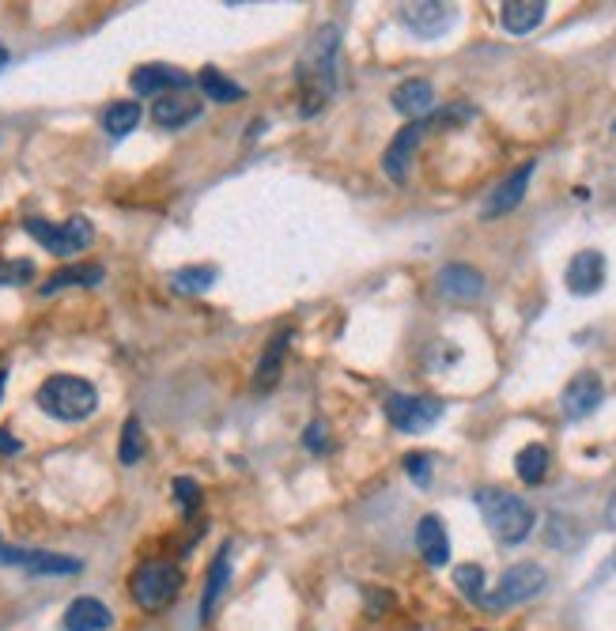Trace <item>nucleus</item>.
<instances>
[{
    "label": "nucleus",
    "mask_w": 616,
    "mask_h": 631,
    "mask_svg": "<svg viewBox=\"0 0 616 631\" xmlns=\"http://www.w3.org/2000/svg\"><path fill=\"white\" fill-rule=\"evenodd\" d=\"M605 284V254L598 250H579L567 265V288L571 295H594Z\"/></svg>",
    "instance_id": "ddd939ff"
},
{
    "label": "nucleus",
    "mask_w": 616,
    "mask_h": 631,
    "mask_svg": "<svg viewBox=\"0 0 616 631\" xmlns=\"http://www.w3.org/2000/svg\"><path fill=\"white\" fill-rule=\"evenodd\" d=\"M424 133H428V121H409V125L394 137V144L386 148V155H382V171H386L390 182L401 186V182L409 178V163H412V155H416V148H420Z\"/></svg>",
    "instance_id": "9d476101"
},
{
    "label": "nucleus",
    "mask_w": 616,
    "mask_h": 631,
    "mask_svg": "<svg viewBox=\"0 0 616 631\" xmlns=\"http://www.w3.org/2000/svg\"><path fill=\"white\" fill-rule=\"evenodd\" d=\"M477 507H480V514H484L488 529L496 533L503 545L526 541V537L533 533V522H537V514H533V507L522 499V495L499 492V488H480Z\"/></svg>",
    "instance_id": "f03ea898"
},
{
    "label": "nucleus",
    "mask_w": 616,
    "mask_h": 631,
    "mask_svg": "<svg viewBox=\"0 0 616 631\" xmlns=\"http://www.w3.org/2000/svg\"><path fill=\"white\" fill-rule=\"evenodd\" d=\"M31 276H35V265H31V261H0V288L27 284Z\"/></svg>",
    "instance_id": "c756f323"
},
{
    "label": "nucleus",
    "mask_w": 616,
    "mask_h": 631,
    "mask_svg": "<svg viewBox=\"0 0 616 631\" xmlns=\"http://www.w3.org/2000/svg\"><path fill=\"white\" fill-rule=\"evenodd\" d=\"M458 19L454 4H439V0H424V4H401V23L412 35L420 38H443Z\"/></svg>",
    "instance_id": "6e6552de"
},
{
    "label": "nucleus",
    "mask_w": 616,
    "mask_h": 631,
    "mask_svg": "<svg viewBox=\"0 0 616 631\" xmlns=\"http://www.w3.org/2000/svg\"><path fill=\"white\" fill-rule=\"evenodd\" d=\"M227 582H231V545H223L216 552V560L208 567V579H205V594H201V624L212 620L216 613V605H220L223 590H227Z\"/></svg>",
    "instance_id": "6ab92c4d"
},
{
    "label": "nucleus",
    "mask_w": 616,
    "mask_h": 631,
    "mask_svg": "<svg viewBox=\"0 0 616 631\" xmlns=\"http://www.w3.org/2000/svg\"><path fill=\"white\" fill-rule=\"evenodd\" d=\"M38 405H42V412L53 416V420L76 424V420H87L91 412L99 409V390H95L87 378L53 375L38 386Z\"/></svg>",
    "instance_id": "7ed1b4c3"
},
{
    "label": "nucleus",
    "mask_w": 616,
    "mask_h": 631,
    "mask_svg": "<svg viewBox=\"0 0 616 631\" xmlns=\"http://www.w3.org/2000/svg\"><path fill=\"white\" fill-rule=\"evenodd\" d=\"M140 125V103H110V110L103 114V129L114 140L129 137Z\"/></svg>",
    "instance_id": "a878e982"
},
{
    "label": "nucleus",
    "mask_w": 616,
    "mask_h": 631,
    "mask_svg": "<svg viewBox=\"0 0 616 631\" xmlns=\"http://www.w3.org/2000/svg\"><path fill=\"white\" fill-rule=\"evenodd\" d=\"M548 446L541 443H530V446H522L518 450V458H514V473H518V480L522 484H541V480L548 477Z\"/></svg>",
    "instance_id": "5701e85b"
},
{
    "label": "nucleus",
    "mask_w": 616,
    "mask_h": 631,
    "mask_svg": "<svg viewBox=\"0 0 616 631\" xmlns=\"http://www.w3.org/2000/svg\"><path fill=\"white\" fill-rule=\"evenodd\" d=\"M405 473L412 477V484H420V488H428L431 484V454H405Z\"/></svg>",
    "instance_id": "2f4dec72"
},
{
    "label": "nucleus",
    "mask_w": 616,
    "mask_h": 631,
    "mask_svg": "<svg viewBox=\"0 0 616 631\" xmlns=\"http://www.w3.org/2000/svg\"><path fill=\"white\" fill-rule=\"evenodd\" d=\"M288 341H291V329H280L273 341H269V348L261 352V359H257V375H254L257 393H269L276 382H280V375H284V356H288Z\"/></svg>",
    "instance_id": "f3484780"
},
{
    "label": "nucleus",
    "mask_w": 616,
    "mask_h": 631,
    "mask_svg": "<svg viewBox=\"0 0 616 631\" xmlns=\"http://www.w3.org/2000/svg\"><path fill=\"white\" fill-rule=\"evenodd\" d=\"M23 446H19V439H12L8 431H0V454H19Z\"/></svg>",
    "instance_id": "72a5a7b5"
},
{
    "label": "nucleus",
    "mask_w": 616,
    "mask_h": 631,
    "mask_svg": "<svg viewBox=\"0 0 616 631\" xmlns=\"http://www.w3.org/2000/svg\"><path fill=\"white\" fill-rule=\"evenodd\" d=\"M601 397H605L601 378L594 375V371H582V375H575L564 386V393H560V409H564L567 420H582V416H590V412L598 409Z\"/></svg>",
    "instance_id": "f8f14e48"
},
{
    "label": "nucleus",
    "mask_w": 616,
    "mask_h": 631,
    "mask_svg": "<svg viewBox=\"0 0 616 631\" xmlns=\"http://www.w3.org/2000/svg\"><path fill=\"white\" fill-rule=\"evenodd\" d=\"M390 103H394L397 114H405L409 121H424L435 110V87L428 80H401L394 87V95H390Z\"/></svg>",
    "instance_id": "4468645a"
},
{
    "label": "nucleus",
    "mask_w": 616,
    "mask_h": 631,
    "mask_svg": "<svg viewBox=\"0 0 616 631\" xmlns=\"http://www.w3.org/2000/svg\"><path fill=\"white\" fill-rule=\"evenodd\" d=\"M337 50H341V31L333 23H326L322 31H314L303 61H299L295 84H299V99H303L307 118L329 103V95L337 87Z\"/></svg>",
    "instance_id": "f257e3e1"
},
{
    "label": "nucleus",
    "mask_w": 616,
    "mask_h": 631,
    "mask_svg": "<svg viewBox=\"0 0 616 631\" xmlns=\"http://www.w3.org/2000/svg\"><path fill=\"white\" fill-rule=\"evenodd\" d=\"M533 171H537V163H522L518 171H511L503 182H499L492 193H488V201H484V208H480V216L484 220H496V216H507V212H514V208L522 205V197H526V189H530V178Z\"/></svg>",
    "instance_id": "1a4fd4ad"
},
{
    "label": "nucleus",
    "mask_w": 616,
    "mask_h": 631,
    "mask_svg": "<svg viewBox=\"0 0 616 631\" xmlns=\"http://www.w3.org/2000/svg\"><path fill=\"white\" fill-rule=\"evenodd\" d=\"M439 291L446 299H458V303H473L484 295V276L473 265H443L439 269Z\"/></svg>",
    "instance_id": "2eb2a0df"
},
{
    "label": "nucleus",
    "mask_w": 616,
    "mask_h": 631,
    "mask_svg": "<svg viewBox=\"0 0 616 631\" xmlns=\"http://www.w3.org/2000/svg\"><path fill=\"white\" fill-rule=\"evenodd\" d=\"M545 582H548V575L541 563H514V567L503 571V579L496 582V590H488V594L480 597V605L492 609V613H499V609H514V605H522V601H530V597L541 594Z\"/></svg>",
    "instance_id": "39448f33"
},
{
    "label": "nucleus",
    "mask_w": 616,
    "mask_h": 631,
    "mask_svg": "<svg viewBox=\"0 0 616 631\" xmlns=\"http://www.w3.org/2000/svg\"><path fill=\"white\" fill-rule=\"evenodd\" d=\"M129 84L137 95H159V91H171V87H189V76L182 69H171V65H140Z\"/></svg>",
    "instance_id": "aec40b11"
},
{
    "label": "nucleus",
    "mask_w": 616,
    "mask_h": 631,
    "mask_svg": "<svg viewBox=\"0 0 616 631\" xmlns=\"http://www.w3.org/2000/svg\"><path fill=\"white\" fill-rule=\"evenodd\" d=\"M216 284V269L212 265H186V269H174L171 273V288L182 291V295H201Z\"/></svg>",
    "instance_id": "393cba45"
},
{
    "label": "nucleus",
    "mask_w": 616,
    "mask_h": 631,
    "mask_svg": "<svg viewBox=\"0 0 616 631\" xmlns=\"http://www.w3.org/2000/svg\"><path fill=\"white\" fill-rule=\"evenodd\" d=\"M605 518H609V526H616V495H613V503H609V511H605Z\"/></svg>",
    "instance_id": "c9c22d12"
},
{
    "label": "nucleus",
    "mask_w": 616,
    "mask_h": 631,
    "mask_svg": "<svg viewBox=\"0 0 616 631\" xmlns=\"http://www.w3.org/2000/svg\"><path fill=\"white\" fill-rule=\"evenodd\" d=\"M110 624H114V616L95 597H76L65 613V631H106Z\"/></svg>",
    "instance_id": "412c9836"
},
{
    "label": "nucleus",
    "mask_w": 616,
    "mask_h": 631,
    "mask_svg": "<svg viewBox=\"0 0 616 631\" xmlns=\"http://www.w3.org/2000/svg\"><path fill=\"white\" fill-rule=\"evenodd\" d=\"M152 114H155V121H159L163 129H178V125H186V121L197 118V114H201V106L186 103V99H159Z\"/></svg>",
    "instance_id": "bb28decb"
},
{
    "label": "nucleus",
    "mask_w": 616,
    "mask_h": 631,
    "mask_svg": "<svg viewBox=\"0 0 616 631\" xmlns=\"http://www.w3.org/2000/svg\"><path fill=\"white\" fill-rule=\"evenodd\" d=\"M303 443H307V450H314V454L329 450V431H326V424H310L307 435H303Z\"/></svg>",
    "instance_id": "473e14b6"
},
{
    "label": "nucleus",
    "mask_w": 616,
    "mask_h": 631,
    "mask_svg": "<svg viewBox=\"0 0 616 631\" xmlns=\"http://www.w3.org/2000/svg\"><path fill=\"white\" fill-rule=\"evenodd\" d=\"M182 571L167 560H148L133 571V597H137L140 609H167L174 597L182 594Z\"/></svg>",
    "instance_id": "20e7f679"
},
{
    "label": "nucleus",
    "mask_w": 616,
    "mask_h": 631,
    "mask_svg": "<svg viewBox=\"0 0 616 631\" xmlns=\"http://www.w3.org/2000/svg\"><path fill=\"white\" fill-rule=\"evenodd\" d=\"M0 563H12L35 575H76L84 563L72 556H57V552H35V548H8L0 545Z\"/></svg>",
    "instance_id": "9b49d317"
},
{
    "label": "nucleus",
    "mask_w": 616,
    "mask_h": 631,
    "mask_svg": "<svg viewBox=\"0 0 616 631\" xmlns=\"http://www.w3.org/2000/svg\"><path fill=\"white\" fill-rule=\"evenodd\" d=\"M197 84H201V91H205L208 103H239L242 95H246V91H242L235 80H227V76H223L220 69H212V65H208V69H201Z\"/></svg>",
    "instance_id": "b1692460"
},
{
    "label": "nucleus",
    "mask_w": 616,
    "mask_h": 631,
    "mask_svg": "<svg viewBox=\"0 0 616 631\" xmlns=\"http://www.w3.org/2000/svg\"><path fill=\"white\" fill-rule=\"evenodd\" d=\"M454 586H458L469 601H480V597H484V567H480V563H458V567H454Z\"/></svg>",
    "instance_id": "c85d7f7f"
},
{
    "label": "nucleus",
    "mask_w": 616,
    "mask_h": 631,
    "mask_svg": "<svg viewBox=\"0 0 616 631\" xmlns=\"http://www.w3.org/2000/svg\"><path fill=\"white\" fill-rule=\"evenodd\" d=\"M174 495H178V507L186 514L197 511V503H201V484L193 477H178L174 480Z\"/></svg>",
    "instance_id": "7c9ffc66"
},
{
    "label": "nucleus",
    "mask_w": 616,
    "mask_h": 631,
    "mask_svg": "<svg viewBox=\"0 0 616 631\" xmlns=\"http://www.w3.org/2000/svg\"><path fill=\"white\" fill-rule=\"evenodd\" d=\"M27 235L38 242V246H46L50 254H80L84 246H91V239H95V231H91V223L84 220V216H72V220L65 223H50V220H38V216H31L27 220Z\"/></svg>",
    "instance_id": "423d86ee"
},
{
    "label": "nucleus",
    "mask_w": 616,
    "mask_h": 631,
    "mask_svg": "<svg viewBox=\"0 0 616 631\" xmlns=\"http://www.w3.org/2000/svg\"><path fill=\"white\" fill-rule=\"evenodd\" d=\"M613 571H616V552H613V560H609V563H605V567H601V571H598V579H609Z\"/></svg>",
    "instance_id": "f704fd0d"
},
{
    "label": "nucleus",
    "mask_w": 616,
    "mask_h": 631,
    "mask_svg": "<svg viewBox=\"0 0 616 631\" xmlns=\"http://www.w3.org/2000/svg\"><path fill=\"white\" fill-rule=\"evenodd\" d=\"M0 393H4V371H0Z\"/></svg>",
    "instance_id": "4c0bfd02"
},
{
    "label": "nucleus",
    "mask_w": 616,
    "mask_h": 631,
    "mask_svg": "<svg viewBox=\"0 0 616 631\" xmlns=\"http://www.w3.org/2000/svg\"><path fill=\"white\" fill-rule=\"evenodd\" d=\"M121 465H137L144 458V427H140L137 416H129L125 427H121V446H118Z\"/></svg>",
    "instance_id": "cd10ccee"
},
{
    "label": "nucleus",
    "mask_w": 616,
    "mask_h": 631,
    "mask_svg": "<svg viewBox=\"0 0 616 631\" xmlns=\"http://www.w3.org/2000/svg\"><path fill=\"white\" fill-rule=\"evenodd\" d=\"M103 265H65V269H57V273L42 284V295H53V291L61 288H95V284H103Z\"/></svg>",
    "instance_id": "4be33fe9"
},
{
    "label": "nucleus",
    "mask_w": 616,
    "mask_h": 631,
    "mask_svg": "<svg viewBox=\"0 0 616 631\" xmlns=\"http://www.w3.org/2000/svg\"><path fill=\"white\" fill-rule=\"evenodd\" d=\"M545 12H548L545 0H507V4L499 8V23H503V31H511V35H530L533 27H541Z\"/></svg>",
    "instance_id": "a211bd4d"
},
{
    "label": "nucleus",
    "mask_w": 616,
    "mask_h": 631,
    "mask_svg": "<svg viewBox=\"0 0 616 631\" xmlns=\"http://www.w3.org/2000/svg\"><path fill=\"white\" fill-rule=\"evenodd\" d=\"M416 548L431 567H443L450 560V541H446V526L439 514H424L416 522Z\"/></svg>",
    "instance_id": "dca6fc26"
},
{
    "label": "nucleus",
    "mask_w": 616,
    "mask_h": 631,
    "mask_svg": "<svg viewBox=\"0 0 616 631\" xmlns=\"http://www.w3.org/2000/svg\"><path fill=\"white\" fill-rule=\"evenodd\" d=\"M8 69V46H4V42H0V72Z\"/></svg>",
    "instance_id": "e433bc0d"
},
{
    "label": "nucleus",
    "mask_w": 616,
    "mask_h": 631,
    "mask_svg": "<svg viewBox=\"0 0 616 631\" xmlns=\"http://www.w3.org/2000/svg\"><path fill=\"white\" fill-rule=\"evenodd\" d=\"M386 420L405 431V435H416V431H428L443 420V401L435 397H416V393H394L386 401Z\"/></svg>",
    "instance_id": "0eeeda50"
}]
</instances>
